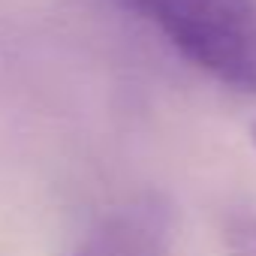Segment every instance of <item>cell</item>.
<instances>
[{
    "label": "cell",
    "instance_id": "1",
    "mask_svg": "<svg viewBox=\"0 0 256 256\" xmlns=\"http://www.w3.org/2000/svg\"><path fill=\"white\" fill-rule=\"evenodd\" d=\"M193 66L256 96V0H118Z\"/></svg>",
    "mask_w": 256,
    "mask_h": 256
},
{
    "label": "cell",
    "instance_id": "2",
    "mask_svg": "<svg viewBox=\"0 0 256 256\" xmlns=\"http://www.w3.org/2000/svg\"><path fill=\"white\" fill-rule=\"evenodd\" d=\"M172 211L160 196H136L112 208L72 256H169Z\"/></svg>",
    "mask_w": 256,
    "mask_h": 256
},
{
    "label": "cell",
    "instance_id": "3",
    "mask_svg": "<svg viewBox=\"0 0 256 256\" xmlns=\"http://www.w3.org/2000/svg\"><path fill=\"white\" fill-rule=\"evenodd\" d=\"M223 244L229 256H256V214L235 211L223 223Z\"/></svg>",
    "mask_w": 256,
    "mask_h": 256
},
{
    "label": "cell",
    "instance_id": "4",
    "mask_svg": "<svg viewBox=\"0 0 256 256\" xmlns=\"http://www.w3.org/2000/svg\"><path fill=\"white\" fill-rule=\"evenodd\" d=\"M250 139H253V145H256V124L250 126Z\"/></svg>",
    "mask_w": 256,
    "mask_h": 256
}]
</instances>
